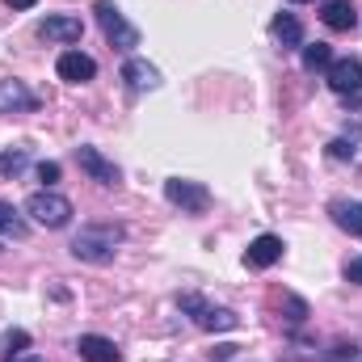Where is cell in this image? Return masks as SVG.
Masks as SVG:
<instances>
[{
  "label": "cell",
  "instance_id": "9",
  "mask_svg": "<svg viewBox=\"0 0 362 362\" xmlns=\"http://www.w3.org/2000/svg\"><path fill=\"white\" fill-rule=\"evenodd\" d=\"M34 110H38V97L21 81H0V114H34Z\"/></svg>",
  "mask_w": 362,
  "mask_h": 362
},
{
  "label": "cell",
  "instance_id": "4",
  "mask_svg": "<svg viewBox=\"0 0 362 362\" xmlns=\"http://www.w3.org/2000/svg\"><path fill=\"white\" fill-rule=\"evenodd\" d=\"M97 25H101V34L118 47V51H131V47H139V30L118 13V4H110V0H97Z\"/></svg>",
  "mask_w": 362,
  "mask_h": 362
},
{
  "label": "cell",
  "instance_id": "20",
  "mask_svg": "<svg viewBox=\"0 0 362 362\" xmlns=\"http://www.w3.org/2000/svg\"><path fill=\"white\" fill-rule=\"evenodd\" d=\"M25 346H30V333L25 329H8L4 337H0V350L13 358V354H25Z\"/></svg>",
  "mask_w": 362,
  "mask_h": 362
},
{
  "label": "cell",
  "instance_id": "19",
  "mask_svg": "<svg viewBox=\"0 0 362 362\" xmlns=\"http://www.w3.org/2000/svg\"><path fill=\"white\" fill-rule=\"evenodd\" d=\"M25 165H30V152H25V148H8V152H0V173H4V177H17Z\"/></svg>",
  "mask_w": 362,
  "mask_h": 362
},
{
  "label": "cell",
  "instance_id": "11",
  "mask_svg": "<svg viewBox=\"0 0 362 362\" xmlns=\"http://www.w3.org/2000/svg\"><path fill=\"white\" fill-rule=\"evenodd\" d=\"M38 34L47 42H76L85 34V25H81V17H42L38 21Z\"/></svg>",
  "mask_w": 362,
  "mask_h": 362
},
{
  "label": "cell",
  "instance_id": "15",
  "mask_svg": "<svg viewBox=\"0 0 362 362\" xmlns=\"http://www.w3.org/2000/svg\"><path fill=\"white\" fill-rule=\"evenodd\" d=\"M320 17H325L329 30H354V25H358V8H354L350 0H329Z\"/></svg>",
  "mask_w": 362,
  "mask_h": 362
},
{
  "label": "cell",
  "instance_id": "12",
  "mask_svg": "<svg viewBox=\"0 0 362 362\" xmlns=\"http://www.w3.org/2000/svg\"><path fill=\"white\" fill-rule=\"evenodd\" d=\"M329 215H333V223H337L341 232L362 236V202L358 198H333V202H329Z\"/></svg>",
  "mask_w": 362,
  "mask_h": 362
},
{
  "label": "cell",
  "instance_id": "24",
  "mask_svg": "<svg viewBox=\"0 0 362 362\" xmlns=\"http://www.w3.org/2000/svg\"><path fill=\"white\" fill-rule=\"evenodd\" d=\"M232 354H236V346H228V341H223V346H215V350H211V358H219V362H228V358H232Z\"/></svg>",
  "mask_w": 362,
  "mask_h": 362
},
{
  "label": "cell",
  "instance_id": "21",
  "mask_svg": "<svg viewBox=\"0 0 362 362\" xmlns=\"http://www.w3.org/2000/svg\"><path fill=\"white\" fill-rule=\"evenodd\" d=\"M329 156H333V160H354V144L333 139V144H329Z\"/></svg>",
  "mask_w": 362,
  "mask_h": 362
},
{
  "label": "cell",
  "instance_id": "18",
  "mask_svg": "<svg viewBox=\"0 0 362 362\" xmlns=\"http://www.w3.org/2000/svg\"><path fill=\"white\" fill-rule=\"evenodd\" d=\"M0 236H13V240L25 236V219H21L8 202H0Z\"/></svg>",
  "mask_w": 362,
  "mask_h": 362
},
{
  "label": "cell",
  "instance_id": "1",
  "mask_svg": "<svg viewBox=\"0 0 362 362\" xmlns=\"http://www.w3.org/2000/svg\"><path fill=\"white\" fill-rule=\"evenodd\" d=\"M118 245H122V228L118 223H89V228L76 232L72 257L76 262H89V266H105V262H114Z\"/></svg>",
  "mask_w": 362,
  "mask_h": 362
},
{
  "label": "cell",
  "instance_id": "3",
  "mask_svg": "<svg viewBox=\"0 0 362 362\" xmlns=\"http://www.w3.org/2000/svg\"><path fill=\"white\" fill-rule=\"evenodd\" d=\"M25 215H34V223H42V228H68L72 202L55 189H38V194L25 198Z\"/></svg>",
  "mask_w": 362,
  "mask_h": 362
},
{
  "label": "cell",
  "instance_id": "7",
  "mask_svg": "<svg viewBox=\"0 0 362 362\" xmlns=\"http://www.w3.org/2000/svg\"><path fill=\"white\" fill-rule=\"evenodd\" d=\"M329 89L350 97V93H362V59H333L329 64Z\"/></svg>",
  "mask_w": 362,
  "mask_h": 362
},
{
  "label": "cell",
  "instance_id": "10",
  "mask_svg": "<svg viewBox=\"0 0 362 362\" xmlns=\"http://www.w3.org/2000/svg\"><path fill=\"white\" fill-rule=\"evenodd\" d=\"M274 262H282V240L270 236V232L257 236V240L245 249V266H249V270H270Z\"/></svg>",
  "mask_w": 362,
  "mask_h": 362
},
{
  "label": "cell",
  "instance_id": "22",
  "mask_svg": "<svg viewBox=\"0 0 362 362\" xmlns=\"http://www.w3.org/2000/svg\"><path fill=\"white\" fill-rule=\"evenodd\" d=\"M38 177L47 181V185H55V181H59V165H55V160H42V165H38Z\"/></svg>",
  "mask_w": 362,
  "mask_h": 362
},
{
  "label": "cell",
  "instance_id": "26",
  "mask_svg": "<svg viewBox=\"0 0 362 362\" xmlns=\"http://www.w3.org/2000/svg\"><path fill=\"white\" fill-rule=\"evenodd\" d=\"M8 362H47V358H38V354H13Z\"/></svg>",
  "mask_w": 362,
  "mask_h": 362
},
{
  "label": "cell",
  "instance_id": "8",
  "mask_svg": "<svg viewBox=\"0 0 362 362\" xmlns=\"http://www.w3.org/2000/svg\"><path fill=\"white\" fill-rule=\"evenodd\" d=\"M55 72H59V81H68V85H89L93 76H97V64H93L85 51H64L59 64H55Z\"/></svg>",
  "mask_w": 362,
  "mask_h": 362
},
{
  "label": "cell",
  "instance_id": "25",
  "mask_svg": "<svg viewBox=\"0 0 362 362\" xmlns=\"http://www.w3.org/2000/svg\"><path fill=\"white\" fill-rule=\"evenodd\" d=\"M4 4H8V8H34L38 0H4Z\"/></svg>",
  "mask_w": 362,
  "mask_h": 362
},
{
  "label": "cell",
  "instance_id": "27",
  "mask_svg": "<svg viewBox=\"0 0 362 362\" xmlns=\"http://www.w3.org/2000/svg\"><path fill=\"white\" fill-rule=\"evenodd\" d=\"M291 4H308V0H291Z\"/></svg>",
  "mask_w": 362,
  "mask_h": 362
},
{
  "label": "cell",
  "instance_id": "13",
  "mask_svg": "<svg viewBox=\"0 0 362 362\" xmlns=\"http://www.w3.org/2000/svg\"><path fill=\"white\" fill-rule=\"evenodd\" d=\"M76 350H81L85 362H122V350H118L110 337H101V333H85V337L76 341Z\"/></svg>",
  "mask_w": 362,
  "mask_h": 362
},
{
  "label": "cell",
  "instance_id": "23",
  "mask_svg": "<svg viewBox=\"0 0 362 362\" xmlns=\"http://www.w3.org/2000/svg\"><path fill=\"white\" fill-rule=\"evenodd\" d=\"M346 282H358V286H362V257L346 262Z\"/></svg>",
  "mask_w": 362,
  "mask_h": 362
},
{
  "label": "cell",
  "instance_id": "16",
  "mask_svg": "<svg viewBox=\"0 0 362 362\" xmlns=\"http://www.w3.org/2000/svg\"><path fill=\"white\" fill-rule=\"evenodd\" d=\"M270 30H274V38H278L282 47H303V25H299V17H291V13H278Z\"/></svg>",
  "mask_w": 362,
  "mask_h": 362
},
{
  "label": "cell",
  "instance_id": "14",
  "mask_svg": "<svg viewBox=\"0 0 362 362\" xmlns=\"http://www.w3.org/2000/svg\"><path fill=\"white\" fill-rule=\"evenodd\" d=\"M122 81H127V85H131L135 93L160 89V72H156L148 59H127V64H122Z\"/></svg>",
  "mask_w": 362,
  "mask_h": 362
},
{
  "label": "cell",
  "instance_id": "2",
  "mask_svg": "<svg viewBox=\"0 0 362 362\" xmlns=\"http://www.w3.org/2000/svg\"><path fill=\"white\" fill-rule=\"evenodd\" d=\"M177 308L198 325V329H206V333H228V329H236L240 325V316L232 312V308H215V303H206L202 295H194V291H185L177 295Z\"/></svg>",
  "mask_w": 362,
  "mask_h": 362
},
{
  "label": "cell",
  "instance_id": "5",
  "mask_svg": "<svg viewBox=\"0 0 362 362\" xmlns=\"http://www.w3.org/2000/svg\"><path fill=\"white\" fill-rule=\"evenodd\" d=\"M165 198L181 206L185 215H202V211H211V189L202 185V181H189V177H169L165 181Z\"/></svg>",
  "mask_w": 362,
  "mask_h": 362
},
{
  "label": "cell",
  "instance_id": "6",
  "mask_svg": "<svg viewBox=\"0 0 362 362\" xmlns=\"http://www.w3.org/2000/svg\"><path fill=\"white\" fill-rule=\"evenodd\" d=\"M76 165H81L97 185H118V181H122V169H118L114 160H105V156H101L97 148H89V144L76 148Z\"/></svg>",
  "mask_w": 362,
  "mask_h": 362
},
{
  "label": "cell",
  "instance_id": "17",
  "mask_svg": "<svg viewBox=\"0 0 362 362\" xmlns=\"http://www.w3.org/2000/svg\"><path fill=\"white\" fill-rule=\"evenodd\" d=\"M329 64H333L329 42H312V47H303V68H308V72H320V68H329Z\"/></svg>",
  "mask_w": 362,
  "mask_h": 362
}]
</instances>
